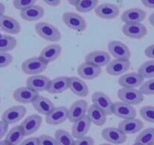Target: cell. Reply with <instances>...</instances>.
Instances as JSON below:
<instances>
[{
	"mask_svg": "<svg viewBox=\"0 0 154 145\" xmlns=\"http://www.w3.org/2000/svg\"><path fill=\"white\" fill-rule=\"evenodd\" d=\"M42 119L39 115L32 114L27 116L20 124L25 136H29L35 133L42 125Z\"/></svg>",
	"mask_w": 154,
	"mask_h": 145,
	"instance_id": "d6986e66",
	"label": "cell"
},
{
	"mask_svg": "<svg viewBox=\"0 0 154 145\" xmlns=\"http://www.w3.org/2000/svg\"><path fill=\"white\" fill-rule=\"evenodd\" d=\"M69 88L72 93L79 97H86L89 93L87 84L82 79L75 76L69 77Z\"/></svg>",
	"mask_w": 154,
	"mask_h": 145,
	"instance_id": "484cf974",
	"label": "cell"
},
{
	"mask_svg": "<svg viewBox=\"0 0 154 145\" xmlns=\"http://www.w3.org/2000/svg\"><path fill=\"white\" fill-rule=\"evenodd\" d=\"M13 60L11 54L8 52H0V68H5L9 66Z\"/></svg>",
	"mask_w": 154,
	"mask_h": 145,
	"instance_id": "ab89813d",
	"label": "cell"
},
{
	"mask_svg": "<svg viewBox=\"0 0 154 145\" xmlns=\"http://www.w3.org/2000/svg\"><path fill=\"white\" fill-rule=\"evenodd\" d=\"M88 102L85 100H79L74 102L68 109V119L74 122L86 115L88 111Z\"/></svg>",
	"mask_w": 154,
	"mask_h": 145,
	"instance_id": "9c48e42d",
	"label": "cell"
},
{
	"mask_svg": "<svg viewBox=\"0 0 154 145\" xmlns=\"http://www.w3.org/2000/svg\"><path fill=\"white\" fill-rule=\"evenodd\" d=\"M137 72L143 79L154 78V60H148L142 63L139 66Z\"/></svg>",
	"mask_w": 154,
	"mask_h": 145,
	"instance_id": "d590c367",
	"label": "cell"
},
{
	"mask_svg": "<svg viewBox=\"0 0 154 145\" xmlns=\"http://www.w3.org/2000/svg\"><path fill=\"white\" fill-rule=\"evenodd\" d=\"M85 62L101 67L107 65L110 62V55L103 51H94L85 56Z\"/></svg>",
	"mask_w": 154,
	"mask_h": 145,
	"instance_id": "7402d4cb",
	"label": "cell"
},
{
	"mask_svg": "<svg viewBox=\"0 0 154 145\" xmlns=\"http://www.w3.org/2000/svg\"><path fill=\"white\" fill-rule=\"evenodd\" d=\"M33 108L38 113L46 116L54 108L52 102L47 97L38 95L32 103Z\"/></svg>",
	"mask_w": 154,
	"mask_h": 145,
	"instance_id": "f1b7e54d",
	"label": "cell"
},
{
	"mask_svg": "<svg viewBox=\"0 0 154 145\" xmlns=\"http://www.w3.org/2000/svg\"><path fill=\"white\" fill-rule=\"evenodd\" d=\"M48 63L40 57H33L26 59L22 63L21 69L26 75H38L48 67Z\"/></svg>",
	"mask_w": 154,
	"mask_h": 145,
	"instance_id": "7a4b0ae2",
	"label": "cell"
},
{
	"mask_svg": "<svg viewBox=\"0 0 154 145\" xmlns=\"http://www.w3.org/2000/svg\"><path fill=\"white\" fill-rule=\"evenodd\" d=\"M140 1L145 7L154 9V0H140Z\"/></svg>",
	"mask_w": 154,
	"mask_h": 145,
	"instance_id": "7dc6e473",
	"label": "cell"
},
{
	"mask_svg": "<svg viewBox=\"0 0 154 145\" xmlns=\"http://www.w3.org/2000/svg\"><path fill=\"white\" fill-rule=\"evenodd\" d=\"M108 51L115 59L129 60L131 57V51L125 44L120 41L112 40L108 43Z\"/></svg>",
	"mask_w": 154,
	"mask_h": 145,
	"instance_id": "8992f818",
	"label": "cell"
},
{
	"mask_svg": "<svg viewBox=\"0 0 154 145\" xmlns=\"http://www.w3.org/2000/svg\"><path fill=\"white\" fill-rule=\"evenodd\" d=\"M43 1L47 5L52 7L58 6L60 4V2H61V0H43Z\"/></svg>",
	"mask_w": 154,
	"mask_h": 145,
	"instance_id": "bcb514c9",
	"label": "cell"
},
{
	"mask_svg": "<svg viewBox=\"0 0 154 145\" xmlns=\"http://www.w3.org/2000/svg\"><path fill=\"white\" fill-rule=\"evenodd\" d=\"M112 114L122 119H130L135 118L137 111L135 108L131 105L124 103L122 101L113 103Z\"/></svg>",
	"mask_w": 154,
	"mask_h": 145,
	"instance_id": "ba28073f",
	"label": "cell"
},
{
	"mask_svg": "<svg viewBox=\"0 0 154 145\" xmlns=\"http://www.w3.org/2000/svg\"><path fill=\"white\" fill-rule=\"evenodd\" d=\"M100 145H113V144H109V143H103V144H100Z\"/></svg>",
	"mask_w": 154,
	"mask_h": 145,
	"instance_id": "f5cc1de1",
	"label": "cell"
},
{
	"mask_svg": "<svg viewBox=\"0 0 154 145\" xmlns=\"http://www.w3.org/2000/svg\"><path fill=\"white\" fill-rule=\"evenodd\" d=\"M26 109L23 106L18 105L8 108L3 113L2 121L8 125L14 124L21 120L26 115Z\"/></svg>",
	"mask_w": 154,
	"mask_h": 145,
	"instance_id": "52a82bcc",
	"label": "cell"
},
{
	"mask_svg": "<svg viewBox=\"0 0 154 145\" xmlns=\"http://www.w3.org/2000/svg\"><path fill=\"white\" fill-rule=\"evenodd\" d=\"M69 77L59 76L51 80L48 91L51 94H60L69 88Z\"/></svg>",
	"mask_w": 154,
	"mask_h": 145,
	"instance_id": "4316f807",
	"label": "cell"
},
{
	"mask_svg": "<svg viewBox=\"0 0 154 145\" xmlns=\"http://www.w3.org/2000/svg\"><path fill=\"white\" fill-rule=\"evenodd\" d=\"M91 122L87 115L73 122L72 128V135L74 138L79 139L85 137L91 128Z\"/></svg>",
	"mask_w": 154,
	"mask_h": 145,
	"instance_id": "ffe728a7",
	"label": "cell"
},
{
	"mask_svg": "<svg viewBox=\"0 0 154 145\" xmlns=\"http://www.w3.org/2000/svg\"><path fill=\"white\" fill-rule=\"evenodd\" d=\"M133 145H140V144H139V143H134Z\"/></svg>",
	"mask_w": 154,
	"mask_h": 145,
	"instance_id": "db71d44e",
	"label": "cell"
},
{
	"mask_svg": "<svg viewBox=\"0 0 154 145\" xmlns=\"http://www.w3.org/2000/svg\"><path fill=\"white\" fill-rule=\"evenodd\" d=\"M5 11V6L4 4L0 2V17L4 15V13Z\"/></svg>",
	"mask_w": 154,
	"mask_h": 145,
	"instance_id": "c3c4849f",
	"label": "cell"
},
{
	"mask_svg": "<svg viewBox=\"0 0 154 145\" xmlns=\"http://www.w3.org/2000/svg\"><path fill=\"white\" fill-rule=\"evenodd\" d=\"M39 95L37 91L29 87H20L13 92V97L16 101L21 103H32Z\"/></svg>",
	"mask_w": 154,
	"mask_h": 145,
	"instance_id": "9a60e30c",
	"label": "cell"
},
{
	"mask_svg": "<svg viewBox=\"0 0 154 145\" xmlns=\"http://www.w3.org/2000/svg\"><path fill=\"white\" fill-rule=\"evenodd\" d=\"M143 123L141 120L134 119H125L118 125V128L125 134H133L139 132L143 128Z\"/></svg>",
	"mask_w": 154,
	"mask_h": 145,
	"instance_id": "603a6c76",
	"label": "cell"
},
{
	"mask_svg": "<svg viewBox=\"0 0 154 145\" xmlns=\"http://www.w3.org/2000/svg\"><path fill=\"white\" fill-rule=\"evenodd\" d=\"M98 2L99 0H79L75 5V8L78 12L88 13L95 9Z\"/></svg>",
	"mask_w": 154,
	"mask_h": 145,
	"instance_id": "836d02e7",
	"label": "cell"
},
{
	"mask_svg": "<svg viewBox=\"0 0 154 145\" xmlns=\"http://www.w3.org/2000/svg\"><path fill=\"white\" fill-rule=\"evenodd\" d=\"M150 145H154V143H151Z\"/></svg>",
	"mask_w": 154,
	"mask_h": 145,
	"instance_id": "11a10c76",
	"label": "cell"
},
{
	"mask_svg": "<svg viewBox=\"0 0 154 145\" xmlns=\"http://www.w3.org/2000/svg\"><path fill=\"white\" fill-rule=\"evenodd\" d=\"M44 14L45 11L43 8L35 5L21 10L20 12V17L26 21H36L42 18Z\"/></svg>",
	"mask_w": 154,
	"mask_h": 145,
	"instance_id": "d4e9b609",
	"label": "cell"
},
{
	"mask_svg": "<svg viewBox=\"0 0 154 145\" xmlns=\"http://www.w3.org/2000/svg\"><path fill=\"white\" fill-rule=\"evenodd\" d=\"M0 103H1V98H0Z\"/></svg>",
	"mask_w": 154,
	"mask_h": 145,
	"instance_id": "9f6ffc18",
	"label": "cell"
},
{
	"mask_svg": "<svg viewBox=\"0 0 154 145\" xmlns=\"http://www.w3.org/2000/svg\"><path fill=\"white\" fill-rule=\"evenodd\" d=\"M0 29L8 34L16 35L20 32L21 26L17 20L4 14L0 17Z\"/></svg>",
	"mask_w": 154,
	"mask_h": 145,
	"instance_id": "cb8c5ba5",
	"label": "cell"
},
{
	"mask_svg": "<svg viewBox=\"0 0 154 145\" xmlns=\"http://www.w3.org/2000/svg\"><path fill=\"white\" fill-rule=\"evenodd\" d=\"M87 116L89 118L91 123L94 124L97 126H102L106 122V115L94 104L88 106Z\"/></svg>",
	"mask_w": 154,
	"mask_h": 145,
	"instance_id": "f546056e",
	"label": "cell"
},
{
	"mask_svg": "<svg viewBox=\"0 0 154 145\" xmlns=\"http://www.w3.org/2000/svg\"><path fill=\"white\" fill-rule=\"evenodd\" d=\"M140 115L145 121L154 123V106H145L140 108Z\"/></svg>",
	"mask_w": 154,
	"mask_h": 145,
	"instance_id": "8d00e7d4",
	"label": "cell"
},
{
	"mask_svg": "<svg viewBox=\"0 0 154 145\" xmlns=\"http://www.w3.org/2000/svg\"><path fill=\"white\" fill-rule=\"evenodd\" d=\"M54 138L58 145H75L74 137L65 130H57L54 134Z\"/></svg>",
	"mask_w": 154,
	"mask_h": 145,
	"instance_id": "e575fe53",
	"label": "cell"
},
{
	"mask_svg": "<svg viewBox=\"0 0 154 145\" xmlns=\"http://www.w3.org/2000/svg\"><path fill=\"white\" fill-rule=\"evenodd\" d=\"M51 79L42 75H34L30 76L26 80V86L33 91H48Z\"/></svg>",
	"mask_w": 154,
	"mask_h": 145,
	"instance_id": "e0dca14e",
	"label": "cell"
},
{
	"mask_svg": "<svg viewBox=\"0 0 154 145\" xmlns=\"http://www.w3.org/2000/svg\"><path fill=\"white\" fill-rule=\"evenodd\" d=\"M17 46V40L9 35L0 34V52H8L12 51Z\"/></svg>",
	"mask_w": 154,
	"mask_h": 145,
	"instance_id": "1f68e13d",
	"label": "cell"
},
{
	"mask_svg": "<svg viewBox=\"0 0 154 145\" xmlns=\"http://www.w3.org/2000/svg\"><path fill=\"white\" fill-rule=\"evenodd\" d=\"M102 137L106 141L115 145L122 144L127 140V135L118 128L107 127L102 131Z\"/></svg>",
	"mask_w": 154,
	"mask_h": 145,
	"instance_id": "30bf717a",
	"label": "cell"
},
{
	"mask_svg": "<svg viewBox=\"0 0 154 145\" xmlns=\"http://www.w3.org/2000/svg\"><path fill=\"white\" fill-rule=\"evenodd\" d=\"M0 145H10V144L6 141V140H1V141H0Z\"/></svg>",
	"mask_w": 154,
	"mask_h": 145,
	"instance_id": "816d5d0a",
	"label": "cell"
},
{
	"mask_svg": "<svg viewBox=\"0 0 154 145\" xmlns=\"http://www.w3.org/2000/svg\"><path fill=\"white\" fill-rule=\"evenodd\" d=\"M61 46L58 44H51L45 47L40 52L39 57L48 63L53 62L57 60L61 54Z\"/></svg>",
	"mask_w": 154,
	"mask_h": 145,
	"instance_id": "83f0119b",
	"label": "cell"
},
{
	"mask_svg": "<svg viewBox=\"0 0 154 145\" xmlns=\"http://www.w3.org/2000/svg\"><path fill=\"white\" fill-rule=\"evenodd\" d=\"M145 55L151 59H154V44L146 47L144 51Z\"/></svg>",
	"mask_w": 154,
	"mask_h": 145,
	"instance_id": "f6af8a7d",
	"label": "cell"
},
{
	"mask_svg": "<svg viewBox=\"0 0 154 145\" xmlns=\"http://www.w3.org/2000/svg\"><path fill=\"white\" fill-rule=\"evenodd\" d=\"M143 79L138 72H129L122 75L118 80V83L122 88H136L143 83Z\"/></svg>",
	"mask_w": 154,
	"mask_h": 145,
	"instance_id": "ac0fdd59",
	"label": "cell"
},
{
	"mask_svg": "<svg viewBox=\"0 0 154 145\" xmlns=\"http://www.w3.org/2000/svg\"><path fill=\"white\" fill-rule=\"evenodd\" d=\"M117 96L121 101L131 106L140 104L143 100V94L137 88H122L118 91Z\"/></svg>",
	"mask_w": 154,
	"mask_h": 145,
	"instance_id": "3957f363",
	"label": "cell"
},
{
	"mask_svg": "<svg viewBox=\"0 0 154 145\" xmlns=\"http://www.w3.org/2000/svg\"><path fill=\"white\" fill-rule=\"evenodd\" d=\"M149 22L151 24V26H154V13L150 14V16L149 17Z\"/></svg>",
	"mask_w": 154,
	"mask_h": 145,
	"instance_id": "681fc988",
	"label": "cell"
},
{
	"mask_svg": "<svg viewBox=\"0 0 154 145\" xmlns=\"http://www.w3.org/2000/svg\"><path fill=\"white\" fill-rule=\"evenodd\" d=\"M37 0H14L13 1V5L14 8L17 10L21 11L26 8L35 5Z\"/></svg>",
	"mask_w": 154,
	"mask_h": 145,
	"instance_id": "f35d334b",
	"label": "cell"
},
{
	"mask_svg": "<svg viewBox=\"0 0 154 145\" xmlns=\"http://www.w3.org/2000/svg\"><path fill=\"white\" fill-rule=\"evenodd\" d=\"M77 72L79 76L82 79L92 80L100 76L101 73V68L91 63L84 62L78 66Z\"/></svg>",
	"mask_w": 154,
	"mask_h": 145,
	"instance_id": "2e32d148",
	"label": "cell"
},
{
	"mask_svg": "<svg viewBox=\"0 0 154 145\" xmlns=\"http://www.w3.org/2000/svg\"><path fill=\"white\" fill-rule=\"evenodd\" d=\"M19 145H38V140L37 137H31L20 142Z\"/></svg>",
	"mask_w": 154,
	"mask_h": 145,
	"instance_id": "7bdbcfd3",
	"label": "cell"
},
{
	"mask_svg": "<svg viewBox=\"0 0 154 145\" xmlns=\"http://www.w3.org/2000/svg\"><path fill=\"white\" fill-rule=\"evenodd\" d=\"M140 90L143 95H153L154 94V79H151L143 82L140 86Z\"/></svg>",
	"mask_w": 154,
	"mask_h": 145,
	"instance_id": "74e56055",
	"label": "cell"
},
{
	"mask_svg": "<svg viewBox=\"0 0 154 145\" xmlns=\"http://www.w3.org/2000/svg\"><path fill=\"white\" fill-rule=\"evenodd\" d=\"M95 14L104 20H112L119 16V8L117 5L112 3H103L97 5L94 9Z\"/></svg>",
	"mask_w": 154,
	"mask_h": 145,
	"instance_id": "7c38bea8",
	"label": "cell"
},
{
	"mask_svg": "<svg viewBox=\"0 0 154 145\" xmlns=\"http://www.w3.org/2000/svg\"><path fill=\"white\" fill-rule=\"evenodd\" d=\"M38 145H58L55 138L47 134H42L38 137Z\"/></svg>",
	"mask_w": 154,
	"mask_h": 145,
	"instance_id": "60d3db41",
	"label": "cell"
},
{
	"mask_svg": "<svg viewBox=\"0 0 154 145\" xmlns=\"http://www.w3.org/2000/svg\"><path fill=\"white\" fill-rule=\"evenodd\" d=\"M146 11L140 8H130L124 11L121 15V20L125 23H141L145 20Z\"/></svg>",
	"mask_w": 154,
	"mask_h": 145,
	"instance_id": "44dd1931",
	"label": "cell"
},
{
	"mask_svg": "<svg viewBox=\"0 0 154 145\" xmlns=\"http://www.w3.org/2000/svg\"><path fill=\"white\" fill-rule=\"evenodd\" d=\"M91 100L93 104L101 110L106 116L112 114L113 103L106 94L101 91H95L91 96Z\"/></svg>",
	"mask_w": 154,
	"mask_h": 145,
	"instance_id": "5b68a950",
	"label": "cell"
},
{
	"mask_svg": "<svg viewBox=\"0 0 154 145\" xmlns=\"http://www.w3.org/2000/svg\"><path fill=\"white\" fill-rule=\"evenodd\" d=\"M122 31L125 36L131 39H142L147 33V29L141 23H125Z\"/></svg>",
	"mask_w": 154,
	"mask_h": 145,
	"instance_id": "8fae6325",
	"label": "cell"
},
{
	"mask_svg": "<svg viewBox=\"0 0 154 145\" xmlns=\"http://www.w3.org/2000/svg\"><path fill=\"white\" fill-rule=\"evenodd\" d=\"M25 137L23 128L20 125L14 126L7 133L5 140L10 145H19Z\"/></svg>",
	"mask_w": 154,
	"mask_h": 145,
	"instance_id": "4dcf8cb0",
	"label": "cell"
},
{
	"mask_svg": "<svg viewBox=\"0 0 154 145\" xmlns=\"http://www.w3.org/2000/svg\"><path fill=\"white\" fill-rule=\"evenodd\" d=\"M67 1L71 5H73V6H75V5L77 3V2H78V1H79V0H67Z\"/></svg>",
	"mask_w": 154,
	"mask_h": 145,
	"instance_id": "f907efd6",
	"label": "cell"
},
{
	"mask_svg": "<svg viewBox=\"0 0 154 145\" xmlns=\"http://www.w3.org/2000/svg\"><path fill=\"white\" fill-rule=\"evenodd\" d=\"M8 128V125L5 122L0 121V140L5 136Z\"/></svg>",
	"mask_w": 154,
	"mask_h": 145,
	"instance_id": "ee69618b",
	"label": "cell"
},
{
	"mask_svg": "<svg viewBox=\"0 0 154 145\" xmlns=\"http://www.w3.org/2000/svg\"><path fill=\"white\" fill-rule=\"evenodd\" d=\"M135 143L140 145H150L154 143V128H147L142 131L136 137Z\"/></svg>",
	"mask_w": 154,
	"mask_h": 145,
	"instance_id": "d6a6232c",
	"label": "cell"
},
{
	"mask_svg": "<svg viewBox=\"0 0 154 145\" xmlns=\"http://www.w3.org/2000/svg\"><path fill=\"white\" fill-rule=\"evenodd\" d=\"M62 20L66 26L77 32H83L87 28L86 20L77 13L65 12Z\"/></svg>",
	"mask_w": 154,
	"mask_h": 145,
	"instance_id": "277c9868",
	"label": "cell"
},
{
	"mask_svg": "<svg viewBox=\"0 0 154 145\" xmlns=\"http://www.w3.org/2000/svg\"><path fill=\"white\" fill-rule=\"evenodd\" d=\"M130 66L131 62L129 60L114 59L108 63L106 71L111 76H119L126 72L130 68Z\"/></svg>",
	"mask_w": 154,
	"mask_h": 145,
	"instance_id": "5bb4252c",
	"label": "cell"
},
{
	"mask_svg": "<svg viewBox=\"0 0 154 145\" xmlns=\"http://www.w3.org/2000/svg\"><path fill=\"white\" fill-rule=\"evenodd\" d=\"M35 29L41 38L52 42H58L61 39V33L56 26L46 22H39L35 26Z\"/></svg>",
	"mask_w": 154,
	"mask_h": 145,
	"instance_id": "6da1fadb",
	"label": "cell"
},
{
	"mask_svg": "<svg viewBox=\"0 0 154 145\" xmlns=\"http://www.w3.org/2000/svg\"><path fill=\"white\" fill-rule=\"evenodd\" d=\"M94 140L91 137L85 136L75 140V145H94Z\"/></svg>",
	"mask_w": 154,
	"mask_h": 145,
	"instance_id": "b9f144b4",
	"label": "cell"
},
{
	"mask_svg": "<svg viewBox=\"0 0 154 145\" xmlns=\"http://www.w3.org/2000/svg\"><path fill=\"white\" fill-rule=\"evenodd\" d=\"M68 119V108L66 106L54 107L48 114L46 115V123L51 125H57Z\"/></svg>",
	"mask_w": 154,
	"mask_h": 145,
	"instance_id": "4fadbf2b",
	"label": "cell"
}]
</instances>
